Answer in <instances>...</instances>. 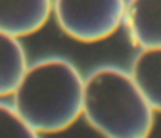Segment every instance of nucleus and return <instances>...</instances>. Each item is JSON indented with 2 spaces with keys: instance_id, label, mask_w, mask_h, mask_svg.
I'll use <instances>...</instances> for the list:
<instances>
[{
  "instance_id": "nucleus-1",
  "label": "nucleus",
  "mask_w": 161,
  "mask_h": 138,
  "mask_svg": "<svg viewBox=\"0 0 161 138\" xmlns=\"http://www.w3.org/2000/svg\"><path fill=\"white\" fill-rule=\"evenodd\" d=\"M85 79L64 58H46L27 67L14 90V109L38 132L69 129L83 115Z\"/></svg>"
},
{
  "instance_id": "nucleus-2",
  "label": "nucleus",
  "mask_w": 161,
  "mask_h": 138,
  "mask_svg": "<svg viewBox=\"0 0 161 138\" xmlns=\"http://www.w3.org/2000/svg\"><path fill=\"white\" fill-rule=\"evenodd\" d=\"M153 113L130 73L98 67L85 79L83 115L104 138H150Z\"/></svg>"
},
{
  "instance_id": "nucleus-3",
  "label": "nucleus",
  "mask_w": 161,
  "mask_h": 138,
  "mask_svg": "<svg viewBox=\"0 0 161 138\" xmlns=\"http://www.w3.org/2000/svg\"><path fill=\"white\" fill-rule=\"evenodd\" d=\"M56 21L79 42H98L111 36L125 21L127 0H52Z\"/></svg>"
},
{
  "instance_id": "nucleus-4",
  "label": "nucleus",
  "mask_w": 161,
  "mask_h": 138,
  "mask_svg": "<svg viewBox=\"0 0 161 138\" xmlns=\"http://www.w3.org/2000/svg\"><path fill=\"white\" fill-rule=\"evenodd\" d=\"M52 14V0H0V31L27 36L42 29Z\"/></svg>"
},
{
  "instance_id": "nucleus-5",
  "label": "nucleus",
  "mask_w": 161,
  "mask_h": 138,
  "mask_svg": "<svg viewBox=\"0 0 161 138\" xmlns=\"http://www.w3.org/2000/svg\"><path fill=\"white\" fill-rule=\"evenodd\" d=\"M125 25L140 48H161V0H129Z\"/></svg>"
},
{
  "instance_id": "nucleus-6",
  "label": "nucleus",
  "mask_w": 161,
  "mask_h": 138,
  "mask_svg": "<svg viewBox=\"0 0 161 138\" xmlns=\"http://www.w3.org/2000/svg\"><path fill=\"white\" fill-rule=\"evenodd\" d=\"M130 75L152 109L161 113V48H144L132 62Z\"/></svg>"
},
{
  "instance_id": "nucleus-7",
  "label": "nucleus",
  "mask_w": 161,
  "mask_h": 138,
  "mask_svg": "<svg viewBox=\"0 0 161 138\" xmlns=\"http://www.w3.org/2000/svg\"><path fill=\"white\" fill-rule=\"evenodd\" d=\"M27 71V56L19 38L0 31V98L14 94Z\"/></svg>"
},
{
  "instance_id": "nucleus-8",
  "label": "nucleus",
  "mask_w": 161,
  "mask_h": 138,
  "mask_svg": "<svg viewBox=\"0 0 161 138\" xmlns=\"http://www.w3.org/2000/svg\"><path fill=\"white\" fill-rule=\"evenodd\" d=\"M35 130L12 106L0 104V138H40Z\"/></svg>"
}]
</instances>
